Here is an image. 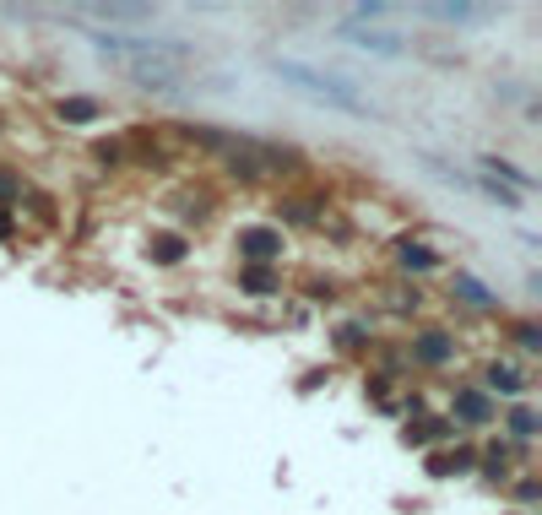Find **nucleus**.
Returning a JSON list of instances; mask_svg holds the SVG:
<instances>
[{
	"mask_svg": "<svg viewBox=\"0 0 542 515\" xmlns=\"http://www.w3.org/2000/svg\"><path fill=\"white\" fill-rule=\"evenodd\" d=\"M92 49H98L103 60L125 65L136 81H157V87H168V81L195 60V49H185V43H174V38H98V33H92Z\"/></svg>",
	"mask_w": 542,
	"mask_h": 515,
	"instance_id": "f257e3e1",
	"label": "nucleus"
},
{
	"mask_svg": "<svg viewBox=\"0 0 542 515\" xmlns=\"http://www.w3.org/2000/svg\"><path fill=\"white\" fill-rule=\"evenodd\" d=\"M277 76H282L288 87H299L304 98H315V103H326V109H342V114H353V119H375V114H380L358 87H347V81H337V76H326V71H315V65L277 60Z\"/></svg>",
	"mask_w": 542,
	"mask_h": 515,
	"instance_id": "f03ea898",
	"label": "nucleus"
},
{
	"mask_svg": "<svg viewBox=\"0 0 542 515\" xmlns=\"http://www.w3.org/2000/svg\"><path fill=\"white\" fill-rule=\"evenodd\" d=\"M342 38H347V43H358V49H369V54H407V49H413L402 33H385V27H358L353 16H347Z\"/></svg>",
	"mask_w": 542,
	"mask_h": 515,
	"instance_id": "7ed1b4c3",
	"label": "nucleus"
},
{
	"mask_svg": "<svg viewBox=\"0 0 542 515\" xmlns=\"http://www.w3.org/2000/svg\"><path fill=\"white\" fill-rule=\"evenodd\" d=\"M239 255L244 261H277L282 255V234L277 228H239Z\"/></svg>",
	"mask_w": 542,
	"mask_h": 515,
	"instance_id": "20e7f679",
	"label": "nucleus"
},
{
	"mask_svg": "<svg viewBox=\"0 0 542 515\" xmlns=\"http://www.w3.org/2000/svg\"><path fill=\"white\" fill-rule=\"evenodd\" d=\"M87 16H98V22H152L157 11L152 5H87Z\"/></svg>",
	"mask_w": 542,
	"mask_h": 515,
	"instance_id": "39448f33",
	"label": "nucleus"
},
{
	"mask_svg": "<svg viewBox=\"0 0 542 515\" xmlns=\"http://www.w3.org/2000/svg\"><path fill=\"white\" fill-rule=\"evenodd\" d=\"M65 125H87V119H98L103 109H98V98H60V109H54Z\"/></svg>",
	"mask_w": 542,
	"mask_h": 515,
	"instance_id": "423d86ee",
	"label": "nucleus"
},
{
	"mask_svg": "<svg viewBox=\"0 0 542 515\" xmlns=\"http://www.w3.org/2000/svg\"><path fill=\"white\" fill-rule=\"evenodd\" d=\"M429 16H440V22H489L494 11L489 5H429Z\"/></svg>",
	"mask_w": 542,
	"mask_h": 515,
	"instance_id": "0eeeda50",
	"label": "nucleus"
},
{
	"mask_svg": "<svg viewBox=\"0 0 542 515\" xmlns=\"http://www.w3.org/2000/svg\"><path fill=\"white\" fill-rule=\"evenodd\" d=\"M456 348H451V337H440V331H429V337H418V358L423 364H445Z\"/></svg>",
	"mask_w": 542,
	"mask_h": 515,
	"instance_id": "6e6552de",
	"label": "nucleus"
},
{
	"mask_svg": "<svg viewBox=\"0 0 542 515\" xmlns=\"http://www.w3.org/2000/svg\"><path fill=\"white\" fill-rule=\"evenodd\" d=\"M489 391H527V380H521V369L494 364V369H489Z\"/></svg>",
	"mask_w": 542,
	"mask_h": 515,
	"instance_id": "1a4fd4ad",
	"label": "nucleus"
},
{
	"mask_svg": "<svg viewBox=\"0 0 542 515\" xmlns=\"http://www.w3.org/2000/svg\"><path fill=\"white\" fill-rule=\"evenodd\" d=\"M152 261H163V266H174V261H185V239H174V234H163V239H152Z\"/></svg>",
	"mask_w": 542,
	"mask_h": 515,
	"instance_id": "9d476101",
	"label": "nucleus"
},
{
	"mask_svg": "<svg viewBox=\"0 0 542 515\" xmlns=\"http://www.w3.org/2000/svg\"><path fill=\"white\" fill-rule=\"evenodd\" d=\"M456 407L467 413V424H489V396H478V391H461V396H456Z\"/></svg>",
	"mask_w": 542,
	"mask_h": 515,
	"instance_id": "9b49d317",
	"label": "nucleus"
},
{
	"mask_svg": "<svg viewBox=\"0 0 542 515\" xmlns=\"http://www.w3.org/2000/svg\"><path fill=\"white\" fill-rule=\"evenodd\" d=\"M456 293H461L467 304H494V293H489L478 277H456Z\"/></svg>",
	"mask_w": 542,
	"mask_h": 515,
	"instance_id": "f8f14e48",
	"label": "nucleus"
},
{
	"mask_svg": "<svg viewBox=\"0 0 542 515\" xmlns=\"http://www.w3.org/2000/svg\"><path fill=\"white\" fill-rule=\"evenodd\" d=\"M244 288H250V293H271L277 277H271V272H244Z\"/></svg>",
	"mask_w": 542,
	"mask_h": 515,
	"instance_id": "ddd939ff",
	"label": "nucleus"
},
{
	"mask_svg": "<svg viewBox=\"0 0 542 515\" xmlns=\"http://www.w3.org/2000/svg\"><path fill=\"white\" fill-rule=\"evenodd\" d=\"M510 429H516V434H532V429H537V413L516 407V413H510Z\"/></svg>",
	"mask_w": 542,
	"mask_h": 515,
	"instance_id": "4468645a",
	"label": "nucleus"
},
{
	"mask_svg": "<svg viewBox=\"0 0 542 515\" xmlns=\"http://www.w3.org/2000/svg\"><path fill=\"white\" fill-rule=\"evenodd\" d=\"M402 261H407V266H418V272H429V266H434V255H429V250H413V244L402 250Z\"/></svg>",
	"mask_w": 542,
	"mask_h": 515,
	"instance_id": "2eb2a0df",
	"label": "nucleus"
}]
</instances>
